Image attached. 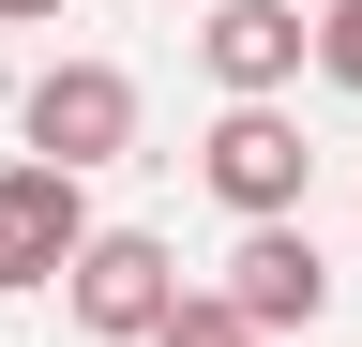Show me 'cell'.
<instances>
[{
	"label": "cell",
	"instance_id": "6da1fadb",
	"mask_svg": "<svg viewBox=\"0 0 362 347\" xmlns=\"http://www.w3.org/2000/svg\"><path fill=\"white\" fill-rule=\"evenodd\" d=\"M166 302H181V257H166L151 227H90V242H76V272H61V317H76L90 347H151V332H166Z\"/></svg>",
	"mask_w": 362,
	"mask_h": 347
},
{
	"label": "cell",
	"instance_id": "7a4b0ae2",
	"mask_svg": "<svg viewBox=\"0 0 362 347\" xmlns=\"http://www.w3.org/2000/svg\"><path fill=\"white\" fill-rule=\"evenodd\" d=\"M136 151V76L121 61H45L30 76V166H61V182H90V166Z\"/></svg>",
	"mask_w": 362,
	"mask_h": 347
},
{
	"label": "cell",
	"instance_id": "3957f363",
	"mask_svg": "<svg viewBox=\"0 0 362 347\" xmlns=\"http://www.w3.org/2000/svg\"><path fill=\"white\" fill-rule=\"evenodd\" d=\"M197 166H211V196L242 211V227H287L302 182H317V151H302V121H287V106H226L211 136H197Z\"/></svg>",
	"mask_w": 362,
	"mask_h": 347
},
{
	"label": "cell",
	"instance_id": "277c9868",
	"mask_svg": "<svg viewBox=\"0 0 362 347\" xmlns=\"http://www.w3.org/2000/svg\"><path fill=\"white\" fill-rule=\"evenodd\" d=\"M226 317H242V332H272V347L332 317V257H317V227H302V211H287V227H242V257H226Z\"/></svg>",
	"mask_w": 362,
	"mask_h": 347
},
{
	"label": "cell",
	"instance_id": "5b68a950",
	"mask_svg": "<svg viewBox=\"0 0 362 347\" xmlns=\"http://www.w3.org/2000/svg\"><path fill=\"white\" fill-rule=\"evenodd\" d=\"M197 61H211V91H226V106H272V91L317 61V16H302V0H211Z\"/></svg>",
	"mask_w": 362,
	"mask_h": 347
},
{
	"label": "cell",
	"instance_id": "8992f818",
	"mask_svg": "<svg viewBox=\"0 0 362 347\" xmlns=\"http://www.w3.org/2000/svg\"><path fill=\"white\" fill-rule=\"evenodd\" d=\"M76 242H90V196L61 182V166H0V287H61L76 272Z\"/></svg>",
	"mask_w": 362,
	"mask_h": 347
},
{
	"label": "cell",
	"instance_id": "52a82bcc",
	"mask_svg": "<svg viewBox=\"0 0 362 347\" xmlns=\"http://www.w3.org/2000/svg\"><path fill=\"white\" fill-rule=\"evenodd\" d=\"M151 347H272V332H242V317H226V287H181Z\"/></svg>",
	"mask_w": 362,
	"mask_h": 347
},
{
	"label": "cell",
	"instance_id": "ba28073f",
	"mask_svg": "<svg viewBox=\"0 0 362 347\" xmlns=\"http://www.w3.org/2000/svg\"><path fill=\"white\" fill-rule=\"evenodd\" d=\"M317 76L362 91V0H317Z\"/></svg>",
	"mask_w": 362,
	"mask_h": 347
},
{
	"label": "cell",
	"instance_id": "9c48e42d",
	"mask_svg": "<svg viewBox=\"0 0 362 347\" xmlns=\"http://www.w3.org/2000/svg\"><path fill=\"white\" fill-rule=\"evenodd\" d=\"M30 16H61V0H0V30H30Z\"/></svg>",
	"mask_w": 362,
	"mask_h": 347
}]
</instances>
